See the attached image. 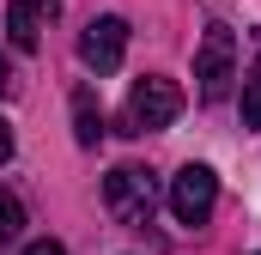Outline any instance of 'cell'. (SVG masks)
Here are the masks:
<instances>
[{"label":"cell","mask_w":261,"mask_h":255,"mask_svg":"<svg viewBox=\"0 0 261 255\" xmlns=\"http://www.w3.org/2000/svg\"><path fill=\"white\" fill-rule=\"evenodd\" d=\"M128 55V24L110 12V18H91L85 31H79V61L91 67V73H116Z\"/></svg>","instance_id":"5b68a950"},{"label":"cell","mask_w":261,"mask_h":255,"mask_svg":"<svg viewBox=\"0 0 261 255\" xmlns=\"http://www.w3.org/2000/svg\"><path fill=\"white\" fill-rule=\"evenodd\" d=\"M182 116V85L164 79V73H146L128 91V134H152V128H170Z\"/></svg>","instance_id":"3957f363"},{"label":"cell","mask_w":261,"mask_h":255,"mask_svg":"<svg viewBox=\"0 0 261 255\" xmlns=\"http://www.w3.org/2000/svg\"><path fill=\"white\" fill-rule=\"evenodd\" d=\"M24 255H67L55 237H37V243H24Z\"/></svg>","instance_id":"30bf717a"},{"label":"cell","mask_w":261,"mask_h":255,"mask_svg":"<svg viewBox=\"0 0 261 255\" xmlns=\"http://www.w3.org/2000/svg\"><path fill=\"white\" fill-rule=\"evenodd\" d=\"M18 231H24V207H18V194L0 189V243H12Z\"/></svg>","instance_id":"ba28073f"},{"label":"cell","mask_w":261,"mask_h":255,"mask_svg":"<svg viewBox=\"0 0 261 255\" xmlns=\"http://www.w3.org/2000/svg\"><path fill=\"white\" fill-rule=\"evenodd\" d=\"M195 79H200V104H225L231 97V79H237V37L231 24H206L195 55Z\"/></svg>","instance_id":"7a4b0ae2"},{"label":"cell","mask_w":261,"mask_h":255,"mask_svg":"<svg viewBox=\"0 0 261 255\" xmlns=\"http://www.w3.org/2000/svg\"><path fill=\"white\" fill-rule=\"evenodd\" d=\"M6 37H12V49H37L43 43V0H12L6 6Z\"/></svg>","instance_id":"8992f818"},{"label":"cell","mask_w":261,"mask_h":255,"mask_svg":"<svg viewBox=\"0 0 261 255\" xmlns=\"http://www.w3.org/2000/svg\"><path fill=\"white\" fill-rule=\"evenodd\" d=\"M103 207L122 219V225H152V213H158V183H152V170H140V164H116L110 176H103Z\"/></svg>","instance_id":"6da1fadb"},{"label":"cell","mask_w":261,"mask_h":255,"mask_svg":"<svg viewBox=\"0 0 261 255\" xmlns=\"http://www.w3.org/2000/svg\"><path fill=\"white\" fill-rule=\"evenodd\" d=\"M12 158V134H6V122H0V164Z\"/></svg>","instance_id":"7c38bea8"},{"label":"cell","mask_w":261,"mask_h":255,"mask_svg":"<svg viewBox=\"0 0 261 255\" xmlns=\"http://www.w3.org/2000/svg\"><path fill=\"white\" fill-rule=\"evenodd\" d=\"M213 207H219V176L206 164H182L170 176V213H176V225H206Z\"/></svg>","instance_id":"277c9868"},{"label":"cell","mask_w":261,"mask_h":255,"mask_svg":"<svg viewBox=\"0 0 261 255\" xmlns=\"http://www.w3.org/2000/svg\"><path fill=\"white\" fill-rule=\"evenodd\" d=\"M73 140H79V146H97V140H103V110H97L91 85L73 91Z\"/></svg>","instance_id":"52a82bcc"},{"label":"cell","mask_w":261,"mask_h":255,"mask_svg":"<svg viewBox=\"0 0 261 255\" xmlns=\"http://www.w3.org/2000/svg\"><path fill=\"white\" fill-rule=\"evenodd\" d=\"M6 91H12V61L0 55V97H6Z\"/></svg>","instance_id":"8fae6325"},{"label":"cell","mask_w":261,"mask_h":255,"mask_svg":"<svg viewBox=\"0 0 261 255\" xmlns=\"http://www.w3.org/2000/svg\"><path fill=\"white\" fill-rule=\"evenodd\" d=\"M243 122L261 128V61L249 67V79H243Z\"/></svg>","instance_id":"9c48e42d"}]
</instances>
